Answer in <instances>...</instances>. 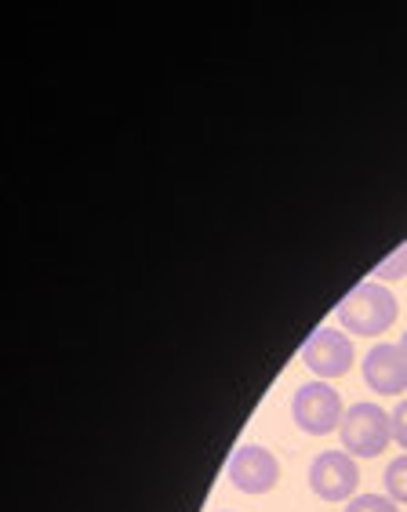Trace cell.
<instances>
[{"instance_id":"obj_1","label":"cell","mask_w":407,"mask_h":512,"mask_svg":"<svg viewBox=\"0 0 407 512\" xmlns=\"http://www.w3.org/2000/svg\"><path fill=\"white\" fill-rule=\"evenodd\" d=\"M397 313H400L397 295H393L386 284H378V280L353 287L335 309L342 331H346V335H360V338L386 335L389 327L397 324Z\"/></svg>"},{"instance_id":"obj_2","label":"cell","mask_w":407,"mask_h":512,"mask_svg":"<svg viewBox=\"0 0 407 512\" xmlns=\"http://www.w3.org/2000/svg\"><path fill=\"white\" fill-rule=\"evenodd\" d=\"M342 451L353 458H378L393 444V414L378 404H353L342 418Z\"/></svg>"},{"instance_id":"obj_3","label":"cell","mask_w":407,"mask_h":512,"mask_svg":"<svg viewBox=\"0 0 407 512\" xmlns=\"http://www.w3.org/2000/svg\"><path fill=\"white\" fill-rule=\"evenodd\" d=\"M291 418L302 433L309 436H328L342 429V418H346V407H342V396L331 389L328 382H313L298 385L295 396H291Z\"/></svg>"},{"instance_id":"obj_4","label":"cell","mask_w":407,"mask_h":512,"mask_svg":"<svg viewBox=\"0 0 407 512\" xmlns=\"http://www.w3.org/2000/svg\"><path fill=\"white\" fill-rule=\"evenodd\" d=\"M302 364L320 378V382H331V378H342L353 371V338L338 327H317L313 335L302 342Z\"/></svg>"},{"instance_id":"obj_5","label":"cell","mask_w":407,"mask_h":512,"mask_svg":"<svg viewBox=\"0 0 407 512\" xmlns=\"http://www.w3.org/2000/svg\"><path fill=\"white\" fill-rule=\"evenodd\" d=\"M309 487L324 502H353L360 487V465L346 451H320L309 465Z\"/></svg>"},{"instance_id":"obj_6","label":"cell","mask_w":407,"mask_h":512,"mask_svg":"<svg viewBox=\"0 0 407 512\" xmlns=\"http://www.w3.org/2000/svg\"><path fill=\"white\" fill-rule=\"evenodd\" d=\"M229 483L244 494H269L273 487L280 483V462L277 454L269 451V447L259 444H244L237 451L229 454Z\"/></svg>"},{"instance_id":"obj_7","label":"cell","mask_w":407,"mask_h":512,"mask_svg":"<svg viewBox=\"0 0 407 512\" xmlns=\"http://www.w3.org/2000/svg\"><path fill=\"white\" fill-rule=\"evenodd\" d=\"M364 382L371 393L404 396L407 393V353L400 342H375L364 356Z\"/></svg>"},{"instance_id":"obj_8","label":"cell","mask_w":407,"mask_h":512,"mask_svg":"<svg viewBox=\"0 0 407 512\" xmlns=\"http://www.w3.org/2000/svg\"><path fill=\"white\" fill-rule=\"evenodd\" d=\"M386 494L397 505H407V454L386 465Z\"/></svg>"},{"instance_id":"obj_9","label":"cell","mask_w":407,"mask_h":512,"mask_svg":"<svg viewBox=\"0 0 407 512\" xmlns=\"http://www.w3.org/2000/svg\"><path fill=\"white\" fill-rule=\"evenodd\" d=\"M371 276H378V284H389V280H404V276H407V244H400L393 255L382 258Z\"/></svg>"},{"instance_id":"obj_10","label":"cell","mask_w":407,"mask_h":512,"mask_svg":"<svg viewBox=\"0 0 407 512\" xmlns=\"http://www.w3.org/2000/svg\"><path fill=\"white\" fill-rule=\"evenodd\" d=\"M342 512H400V505L389 494H357Z\"/></svg>"},{"instance_id":"obj_11","label":"cell","mask_w":407,"mask_h":512,"mask_svg":"<svg viewBox=\"0 0 407 512\" xmlns=\"http://www.w3.org/2000/svg\"><path fill=\"white\" fill-rule=\"evenodd\" d=\"M389 414H393V440L407 451V396Z\"/></svg>"},{"instance_id":"obj_12","label":"cell","mask_w":407,"mask_h":512,"mask_svg":"<svg viewBox=\"0 0 407 512\" xmlns=\"http://www.w3.org/2000/svg\"><path fill=\"white\" fill-rule=\"evenodd\" d=\"M400 349H404V353H407V331H404V335H400Z\"/></svg>"}]
</instances>
